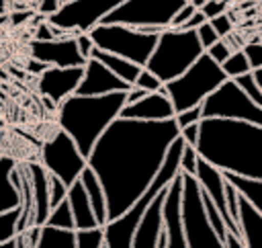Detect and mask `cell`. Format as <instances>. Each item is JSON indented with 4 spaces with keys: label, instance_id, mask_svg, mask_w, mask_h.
Returning <instances> with one entry per match:
<instances>
[{
    "label": "cell",
    "instance_id": "cell-51",
    "mask_svg": "<svg viewBox=\"0 0 262 248\" xmlns=\"http://www.w3.org/2000/svg\"><path fill=\"white\" fill-rule=\"evenodd\" d=\"M207 2H209V0H192V4H194V6L199 8V10H201V8H203V6L207 4Z\"/></svg>",
    "mask_w": 262,
    "mask_h": 248
},
{
    "label": "cell",
    "instance_id": "cell-44",
    "mask_svg": "<svg viewBox=\"0 0 262 248\" xmlns=\"http://www.w3.org/2000/svg\"><path fill=\"white\" fill-rule=\"evenodd\" d=\"M76 41H78V49H80V53L86 57V59H90L92 57V51H94V41H92V37H90V33H80V35H76Z\"/></svg>",
    "mask_w": 262,
    "mask_h": 248
},
{
    "label": "cell",
    "instance_id": "cell-17",
    "mask_svg": "<svg viewBox=\"0 0 262 248\" xmlns=\"http://www.w3.org/2000/svg\"><path fill=\"white\" fill-rule=\"evenodd\" d=\"M164 228L168 234L166 248H188L182 225V170L172 180L164 199Z\"/></svg>",
    "mask_w": 262,
    "mask_h": 248
},
{
    "label": "cell",
    "instance_id": "cell-5",
    "mask_svg": "<svg viewBox=\"0 0 262 248\" xmlns=\"http://www.w3.org/2000/svg\"><path fill=\"white\" fill-rule=\"evenodd\" d=\"M205 47L199 33L192 29H164L158 37V45L147 61V70L156 74L164 84L182 76L201 55Z\"/></svg>",
    "mask_w": 262,
    "mask_h": 248
},
{
    "label": "cell",
    "instance_id": "cell-43",
    "mask_svg": "<svg viewBox=\"0 0 262 248\" xmlns=\"http://www.w3.org/2000/svg\"><path fill=\"white\" fill-rule=\"evenodd\" d=\"M225 8H227V0H209L201 10H203V12H205V16L211 20V18H215V16L223 14V12H225Z\"/></svg>",
    "mask_w": 262,
    "mask_h": 248
},
{
    "label": "cell",
    "instance_id": "cell-16",
    "mask_svg": "<svg viewBox=\"0 0 262 248\" xmlns=\"http://www.w3.org/2000/svg\"><path fill=\"white\" fill-rule=\"evenodd\" d=\"M133 84L121 80L115 72H111L102 61L90 57L84 66V78L76 90V94L82 96H100L111 92H127Z\"/></svg>",
    "mask_w": 262,
    "mask_h": 248
},
{
    "label": "cell",
    "instance_id": "cell-34",
    "mask_svg": "<svg viewBox=\"0 0 262 248\" xmlns=\"http://www.w3.org/2000/svg\"><path fill=\"white\" fill-rule=\"evenodd\" d=\"M135 86H139V88H143V90H147V92H160V90H164L166 84H164L156 74H151L147 68H143L141 74H139L137 80H135Z\"/></svg>",
    "mask_w": 262,
    "mask_h": 248
},
{
    "label": "cell",
    "instance_id": "cell-6",
    "mask_svg": "<svg viewBox=\"0 0 262 248\" xmlns=\"http://www.w3.org/2000/svg\"><path fill=\"white\" fill-rule=\"evenodd\" d=\"M229 78L223 72L221 64H217L207 51L176 80L168 82L166 94L172 98L176 115L182 111H188L192 107L203 105L221 84H225Z\"/></svg>",
    "mask_w": 262,
    "mask_h": 248
},
{
    "label": "cell",
    "instance_id": "cell-2",
    "mask_svg": "<svg viewBox=\"0 0 262 248\" xmlns=\"http://www.w3.org/2000/svg\"><path fill=\"white\" fill-rule=\"evenodd\" d=\"M196 152L223 172L262 182V127L239 119H203Z\"/></svg>",
    "mask_w": 262,
    "mask_h": 248
},
{
    "label": "cell",
    "instance_id": "cell-1",
    "mask_svg": "<svg viewBox=\"0 0 262 248\" xmlns=\"http://www.w3.org/2000/svg\"><path fill=\"white\" fill-rule=\"evenodd\" d=\"M178 137L176 117L166 121L119 117L111 123L88 156V166L106 193L108 219L121 217L141 199Z\"/></svg>",
    "mask_w": 262,
    "mask_h": 248
},
{
    "label": "cell",
    "instance_id": "cell-54",
    "mask_svg": "<svg viewBox=\"0 0 262 248\" xmlns=\"http://www.w3.org/2000/svg\"><path fill=\"white\" fill-rule=\"evenodd\" d=\"M119 2H125V0H119Z\"/></svg>",
    "mask_w": 262,
    "mask_h": 248
},
{
    "label": "cell",
    "instance_id": "cell-9",
    "mask_svg": "<svg viewBox=\"0 0 262 248\" xmlns=\"http://www.w3.org/2000/svg\"><path fill=\"white\" fill-rule=\"evenodd\" d=\"M182 225L188 248H227V240H221L209 223L196 176L188 172H182Z\"/></svg>",
    "mask_w": 262,
    "mask_h": 248
},
{
    "label": "cell",
    "instance_id": "cell-26",
    "mask_svg": "<svg viewBox=\"0 0 262 248\" xmlns=\"http://www.w3.org/2000/svg\"><path fill=\"white\" fill-rule=\"evenodd\" d=\"M223 174L262 213V182L260 180H250V178H244V176H237V174H229V172H223Z\"/></svg>",
    "mask_w": 262,
    "mask_h": 248
},
{
    "label": "cell",
    "instance_id": "cell-13",
    "mask_svg": "<svg viewBox=\"0 0 262 248\" xmlns=\"http://www.w3.org/2000/svg\"><path fill=\"white\" fill-rule=\"evenodd\" d=\"M31 57L47 64L49 68H76L86 66V57L78 49V41L72 35L57 37L51 41H37L33 39L29 45Z\"/></svg>",
    "mask_w": 262,
    "mask_h": 248
},
{
    "label": "cell",
    "instance_id": "cell-47",
    "mask_svg": "<svg viewBox=\"0 0 262 248\" xmlns=\"http://www.w3.org/2000/svg\"><path fill=\"white\" fill-rule=\"evenodd\" d=\"M207 20H209V18L205 16V12H203V10H196V12H194V14H192L180 29H192V31H196V29H199L201 25H205Z\"/></svg>",
    "mask_w": 262,
    "mask_h": 248
},
{
    "label": "cell",
    "instance_id": "cell-49",
    "mask_svg": "<svg viewBox=\"0 0 262 248\" xmlns=\"http://www.w3.org/2000/svg\"><path fill=\"white\" fill-rule=\"evenodd\" d=\"M227 248H246L244 246V240H239L235 234H227Z\"/></svg>",
    "mask_w": 262,
    "mask_h": 248
},
{
    "label": "cell",
    "instance_id": "cell-20",
    "mask_svg": "<svg viewBox=\"0 0 262 248\" xmlns=\"http://www.w3.org/2000/svg\"><path fill=\"white\" fill-rule=\"evenodd\" d=\"M166 191L164 189L156 199L154 203L149 205V209L145 211L143 219H141V225L135 234V240H133V248H158V238L164 230V199H166Z\"/></svg>",
    "mask_w": 262,
    "mask_h": 248
},
{
    "label": "cell",
    "instance_id": "cell-14",
    "mask_svg": "<svg viewBox=\"0 0 262 248\" xmlns=\"http://www.w3.org/2000/svg\"><path fill=\"white\" fill-rule=\"evenodd\" d=\"M84 78V66L76 68H47L37 78L39 92L53 105H61L66 98L76 94L80 82Z\"/></svg>",
    "mask_w": 262,
    "mask_h": 248
},
{
    "label": "cell",
    "instance_id": "cell-29",
    "mask_svg": "<svg viewBox=\"0 0 262 248\" xmlns=\"http://www.w3.org/2000/svg\"><path fill=\"white\" fill-rule=\"evenodd\" d=\"M221 68H223V72L227 74L229 80H235L237 76H244V74H248V72H254V70H252V64H250V59H248V55H246L244 49H235V51L221 64Z\"/></svg>",
    "mask_w": 262,
    "mask_h": 248
},
{
    "label": "cell",
    "instance_id": "cell-8",
    "mask_svg": "<svg viewBox=\"0 0 262 248\" xmlns=\"http://www.w3.org/2000/svg\"><path fill=\"white\" fill-rule=\"evenodd\" d=\"M90 37L98 49L117 53L125 59L135 61L137 66L145 68L156 45L160 33H145L141 29H133L127 25H96L90 31Z\"/></svg>",
    "mask_w": 262,
    "mask_h": 248
},
{
    "label": "cell",
    "instance_id": "cell-19",
    "mask_svg": "<svg viewBox=\"0 0 262 248\" xmlns=\"http://www.w3.org/2000/svg\"><path fill=\"white\" fill-rule=\"evenodd\" d=\"M27 174L33 187V199H35V223L45 225L49 213H51V174L45 170L41 162H29Z\"/></svg>",
    "mask_w": 262,
    "mask_h": 248
},
{
    "label": "cell",
    "instance_id": "cell-40",
    "mask_svg": "<svg viewBox=\"0 0 262 248\" xmlns=\"http://www.w3.org/2000/svg\"><path fill=\"white\" fill-rule=\"evenodd\" d=\"M233 51H235V49H231V47L227 45V41H225V39H219L215 45H211V47L207 49V53H209L217 64H223V61H225Z\"/></svg>",
    "mask_w": 262,
    "mask_h": 248
},
{
    "label": "cell",
    "instance_id": "cell-37",
    "mask_svg": "<svg viewBox=\"0 0 262 248\" xmlns=\"http://www.w3.org/2000/svg\"><path fill=\"white\" fill-rule=\"evenodd\" d=\"M201 121H203V105L192 107V109L182 111V113L176 115V123H178L180 129H184V127H188L192 123H201Z\"/></svg>",
    "mask_w": 262,
    "mask_h": 248
},
{
    "label": "cell",
    "instance_id": "cell-31",
    "mask_svg": "<svg viewBox=\"0 0 262 248\" xmlns=\"http://www.w3.org/2000/svg\"><path fill=\"white\" fill-rule=\"evenodd\" d=\"M18 221H20V207L0 213V244L18 236Z\"/></svg>",
    "mask_w": 262,
    "mask_h": 248
},
{
    "label": "cell",
    "instance_id": "cell-18",
    "mask_svg": "<svg viewBox=\"0 0 262 248\" xmlns=\"http://www.w3.org/2000/svg\"><path fill=\"white\" fill-rule=\"evenodd\" d=\"M121 117L139 119V121H166L176 117V109L164 88L160 92H147L141 100L133 105H125L121 111Z\"/></svg>",
    "mask_w": 262,
    "mask_h": 248
},
{
    "label": "cell",
    "instance_id": "cell-30",
    "mask_svg": "<svg viewBox=\"0 0 262 248\" xmlns=\"http://www.w3.org/2000/svg\"><path fill=\"white\" fill-rule=\"evenodd\" d=\"M203 191V189H201ZM203 203H205V211H207V217H209V223L213 225V230L217 232V236L221 240H227V234H229V228L225 223V217L221 215V211L217 209V205L213 203V199L203 191Z\"/></svg>",
    "mask_w": 262,
    "mask_h": 248
},
{
    "label": "cell",
    "instance_id": "cell-27",
    "mask_svg": "<svg viewBox=\"0 0 262 248\" xmlns=\"http://www.w3.org/2000/svg\"><path fill=\"white\" fill-rule=\"evenodd\" d=\"M37 248H76V232L43 225L41 242Z\"/></svg>",
    "mask_w": 262,
    "mask_h": 248
},
{
    "label": "cell",
    "instance_id": "cell-7",
    "mask_svg": "<svg viewBox=\"0 0 262 248\" xmlns=\"http://www.w3.org/2000/svg\"><path fill=\"white\" fill-rule=\"evenodd\" d=\"M186 0H125L104 16V25H127L145 33H162L172 27Z\"/></svg>",
    "mask_w": 262,
    "mask_h": 248
},
{
    "label": "cell",
    "instance_id": "cell-25",
    "mask_svg": "<svg viewBox=\"0 0 262 248\" xmlns=\"http://www.w3.org/2000/svg\"><path fill=\"white\" fill-rule=\"evenodd\" d=\"M92 57H94V59H98V61H102L111 72H115L121 80H125V82H129V84H135L137 76H139V74H141V70H143V68H141V66H137L135 61L125 59V57H121V55H117V53H111V51L98 49V47H94Z\"/></svg>",
    "mask_w": 262,
    "mask_h": 248
},
{
    "label": "cell",
    "instance_id": "cell-36",
    "mask_svg": "<svg viewBox=\"0 0 262 248\" xmlns=\"http://www.w3.org/2000/svg\"><path fill=\"white\" fill-rule=\"evenodd\" d=\"M68 191H70V187H68L59 176H53V174H51V197H49L51 209L57 207L61 201L68 199Z\"/></svg>",
    "mask_w": 262,
    "mask_h": 248
},
{
    "label": "cell",
    "instance_id": "cell-4",
    "mask_svg": "<svg viewBox=\"0 0 262 248\" xmlns=\"http://www.w3.org/2000/svg\"><path fill=\"white\" fill-rule=\"evenodd\" d=\"M184 139L182 135L170 146L166 160L158 172V176L154 178V182L149 184V189L141 195V199L127 209L121 217L117 219H108V223L104 225V248H133V240L135 234L141 225V219L145 215V211L149 209V205L154 203V199L172 184V180L180 174V158H182V150H184Z\"/></svg>",
    "mask_w": 262,
    "mask_h": 248
},
{
    "label": "cell",
    "instance_id": "cell-48",
    "mask_svg": "<svg viewBox=\"0 0 262 248\" xmlns=\"http://www.w3.org/2000/svg\"><path fill=\"white\" fill-rule=\"evenodd\" d=\"M145 94H147V90H143V88H139V86L133 84V86L127 90V105H133V102L141 100Z\"/></svg>",
    "mask_w": 262,
    "mask_h": 248
},
{
    "label": "cell",
    "instance_id": "cell-22",
    "mask_svg": "<svg viewBox=\"0 0 262 248\" xmlns=\"http://www.w3.org/2000/svg\"><path fill=\"white\" fill-rule=\"evenodd\" d=\"M68 201L74 213V221H76V230H92V228H100L94 207L90 203V197L82 184V180H76L70 191H68Z\"/></svg>",
    "mask_w": 262,
    "mask_h": 248
},
{
    "label": "cell",
    "instance_id": "cell-21",
    "mask_svg": "<svg viewBox=\"0 0 262 248\" xmlns=\"http://www.w3.org/2000/svg\"><path fill=\"white\" fill-rule=\"evenodd\" d=\"M18 180H20V170L16 168L14 160L8 156H2L0 158V213L23 205Z\"/></svg>",
    "mask_w": 262,
    "mask_h": 248
},
{
    "label": "cell",
    "instance_id": "cell-42",
    "mask_svg": "<svg viewBox=\"0 0 262 248\" xmlns=\"http://www.w3.org/2000/svg\"><path fill=\"white\" fill-rule=\"evenodd\" d=\"M196 10H199V8H196L192 2H186V4L176 12V16H174V20H172V29H180V27H182V25L196 12Z\"/></svg>",
    "mask_w": 262,
    "mask_h": 248
},
{
    "label": "cell",
    "instance_id": "cell-23",
    "mask_svg": "<svg viewBox=\"0 0 262 248\" xmlns=\"http://www.w3.org/2000/svg\"><path fill=\"white\" fill-rule=\"evenodd\" d=\"M239 225L246 248H262V213L242 195L239 199Z\"/></svg>",
    "mask_w": 262,
    "mask_h": 248
},
{
    "label": "cell",
    "instance_id": "cell-53",
    "mask_svg": "<svg viewBox=\"0 0 262 248\" xmlns=\"http://www.w3.org/2000/svg\"><path fill=\"white\" fill-rule=\"evenodd\" d=\"M186 2H192V0H186Z\"/></svg>",
    "mask_w": 262,
    "mask_h": 248
},
{
    "label": "cell",
    "instance_id": "cell-50",
    "mask_svg": "<svg viewBox=\"0 0 262 248\" xmlns=\"http://www.w3.org/2000/svg\"><path fill=\"white\" fill-rule=\"evenodd\" d=\"M0 248H16V238H12V240H8V242L0 244Z\"/></svg>",
    "mask_w": 262,
    "mask_h": 248
},
{
    "label": "cell",
    "instance_id": "cell-15",
    "mask_svg": "<svg viewBox=\"0 0 262 248\" xmlns=\"http://www.w3.org/2000/svg\"><path fill=\"white\" fill-rule=\"evenodd\" d=\"M194 176H196L201 189L213 199V203L217 205V209H219L221 215L225 217V223H227L229 232L235 234L239 240H244L242 225L231 219L229 209H227V199H225V174H223V170H219L217 166H213V164L207 162L205 158H199V166H196V174H194Z\"/></svg>",
    "mask_w": 262,
    "mask_h": 248
},
{
    "label": "cell",
    "instance_id": "cell-10",
    "mask_svg": "<svg viewBox=\"0 0 262 248\" xmlns=\"http://www.w3.org/2000/svg\"><path fill=\"white\" fill-rule=\"evenodd\" d=\"M39 162L49 174L59 176L68 187L80 180L82 172L88 168V158L63 129H57L49 139L43 141L39 150Z\"/></svg>",
    "mask_w": 262,
    "mask_h": 248
},
{
    "label": "cell",
    "instance_id": "cell-45",
    "mask_svg": "<svg viewBox=\"0 0 262 248\" xmlns=\"http://www.w3.org/2000/svg\"><path fill=\"white\" fill-rule=\"evenodd\" d=\"M199 131H201V123H192V125H188V127L180 129V135H182V139H184L186 143H190V146H194V148H196Z\"/></svg>",
    "mask_w": 262,
    "mask_h": 248
},
{
    "label": "cell",
    "instance_id": "cell-3",
    "mask_svg": "<svg viewBox=\"0 0 262 248\" xmlns=\"http://www.w3.org/2000/svg\"><path fill=\"white\" fill-rule=\"evenodd\" d=\"M127 105V92H111L100 96L72 94L57 107V125L78 143L80 152L88 158L115 119L121 117Z\"/></svg>",
    "mask_w": 262,
    "mask_h": 248
},
{
    "label": "cell",
    "instance_id": "cell-35",
    "mask_svg": "<svg viewBox=\"0 0 262 248\" xmlns=\"http://www.w3.org/2000/svg\"><path fill=\"white\" fill-rule=\"evenodd\" d=\"M199 152L194 146L190 143H184V150H182V158H180V170L182 172H188V174H196V166H199Z\"/></svg>",
    "mask_w": 262,
    "mask_h": 248
},
{
    "label": "cell",
    "instance_id": "cell-39",
    "mask_svg": "<svg viewBox=\"0 0 262 248\" xmlns=\"http://www.w3.org/2000/svg\"><path fill=\"white\" fill-rule=\"evenodd\" d=\"M196 33H199V39H201V43H203V47H205V51L211 47V45H215L221 37H219V33L215 31V27L207 20L205 25H201L199 29H196Z\"/></svg>",
    "mask_w": 262,
    "mask_h": 248
},
{
    "label": "cell",
    "instance_id": "cell-41",
    "mask_svg": "<svg viewBox=\"0 0 262 248\" xmlns=\"http://www.w3.org/2000/svg\"><path fill=\"white\" fill-rule=\"evenodd\" d=\"M209 23L215 27V31L219 33V37H221V39H225V37H227V35H231V31H233V20L229 18V14H227V12H223V14L215 16V18H211Z\"/></svg>",
    "mask_w": 262,
    "mask_h": 248
},
{
    "label": "cell",
    "instance_id": "cell-28",
    "mask_svg": "<svg viewBox=\"0 0 262 248\" xmlns=\"http://www.w3.org/2000/svg\"><path fill=\"white\" fill-rule=\"evenodd\" d=\"M45 225L49 228H57V230H70V232H76V221H74V213H72V207H70V201H61L57 207L51 209Z\"/></svg>",
    "mask_w": 262,
    "mask_h": 248
},
{
    "label": "cell",
    "instance_id": "cell-24",
    "mask_svg": "<svg viewBox=\"0 0 262 248\" xmlns=\"http://www.w3.org/2000/svg\"><path fill=\"white\" fill-rule=\"evenodd\" d=\"M80 180H82V184H84V189H86V193H88V197H90V203H92V207H94V213H96V219H98L100 228H104V225L108 223L106 193H104V189H102V184H100L96 172L88 166V168L82 172Z\"/></svg>",
    "mask_w": 262,
    "mask_h": 248
},
{
    "label": "cell",
    "instance_id": "cell-38",
    "mask_svg": "<svg viewBox=\"0 0 262 248\" xmlns=\"http://www.w3.org/2000/svg\"><path fill=\"white\" fill-rule=\"evenodd\" d=\"M252 64V70H262V41H250L242 47Z\"/></svg>",
    "mask_w": 262,
    "mask_h": 248
},
{
    "label": "cell",
    "instance_id": "cell-32",
    "mask_svg": "<svg viewBox=\"0 0 262 248\" xmlns=\"http://www.w3.org/2000/svg\"><path fill=\"white\" fill-rule=\"evenodd\" d=\"M76 248H104V228L76 230Z\"/></svg>",
    "mask_w": 262,
    "mask_h": 248
},
{
    "label": "cell",
    "instance_id": "cell-33",
    "mask_svg": "<svg viewBox=\"0 0 262 248\" xmlns=\"http://www.w3.org/2000/svg\"><path fill=\"white\" fill-rule=\"evenodd\" d=\"M235 84H237L256 105L262 107V86L258 84L254 72H248V74H244V76H237V78H235Z\"/></svg>",
    "mask_w": 262,
    "mask_h": 248
},
{
    "label": "cell",
    "instance_id": "cell-52",
    "mask_svg": "<svg viewBox=\"0 0 262 248\" xmlns=\"http://www.w3.org/2000/svg\"><path fill=\"white\" fill-rule=\"evenodd\" d=\"M254 76H256V80H258V84L262 86V70H254Z\"/></svg>",
    "mask_w": 262,
    "mask_h": 248
},
{
    "label": "cell",
    "instance_id": "cell-46",
    "mask_svg": "<svg viewBox=\"0 0 262 248\" xmlns=\"http://www.w3.org/2000/svg\"><path fill=\"white\" fill-rule=\"evenodd\" d=\"M61 6V0H39V6H37V12L41 14V16H51L57 8Z\"/></svg>",
    "mask_w": 262,
    "mask_h": 248
},
{
    "label": "cell",
    "instance_id": "cell-11",
    "mask_svg": "<svg viewBox=\"0 0 262 248\" xmlns=\"http://www.w3.org/2000/svg\"><path fill=\"white\" fill-rule=\"evenodd\" d=\"M239 119L252 125L262 127V107L256 105L237 84L235 80H227L221 84L205 102H203V119Z\"/></svg>",
    "mask_w": 262,
    "mask_h": 248
},
{
    "label": "cell",
    "instance_id": "cell-12",
    "mask_svg": "<svg viewBox=\"0 0 262 248\" xmlns=\"http://www.w3.org/2000/svg\"><path fill=\"white\" fill-rule=\"evenodd\" d=\"M119 4V0H66L47 20L66 35L76 37L80 33H90Z\"/></svg>",
    "mask_w": 262,
    "mask_h": 248
}]
</instances>
